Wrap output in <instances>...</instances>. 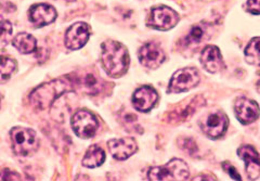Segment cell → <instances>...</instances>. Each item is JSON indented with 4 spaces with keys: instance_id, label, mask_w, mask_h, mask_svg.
I'll return each instance as SVG.
<instances>
[{
    "instance_id": "6da1fadb",
    "label": "cell",
    "mask_w": 260,
    "mask_h": 181,
    "mask_svg": "<svg viewBox=\"0 0 260 181\" xmlns=\"http://www.w3.org/2000/svg\"><path fill=\"white\" fill-rule=\"evenodd\" d=\"M75 89L71 78H59L37 87L29 96L30 103L39 110L49 108L63 94Z\"/></svg>"
},
{
    "instance_id": "7a4b0ae2",
    "label": "cell",
    "mask_w": 260,
    "mask_h": 181,
    "mask_svg": "<svg viewBox=\"0 0 260 181\" xmlns=\"http://www.w3.org/2000/svg\"><path fill=\"white\" fill-rule=\"evenodd\" d=\"M102 64L110 76L119 77L127 72L129 54L127 48L120 43L108 40L102 44Z\"/></svg>"
},
{
    "instance_id": "3957f363",
    "label": "cell",
    "mask_w": 260,
    "mask_h": 181,
    "mask_svg": "<svg viewBox=\"0 0 260 181\" xmlns=\"http://www.w3.org/2000/svg\"><path fill=\"white\" fill-rule=\"evenodd\" d=\"M12 149L19 156H29L35 153L39 147V140L34 130L15 127L10 133Z\"/></svg>"
},
{
    "instance_id": "277c9868",
    "label": "cell",
    "mask_w": 260,
    "mask_h": 181,
    "mask_svg": "<svg viewBox=\"0 0 260 181\" xmlns=\"http://www.w3.org/2000/svg\"><path fill=\"white\" fill-rule=\"evenodd\" d=\"M190 171L185 162L179 159H174L164 166L153 167L149 170L148 177L150 180H186Z\"/></svg>"
},
{
    "instance_id": "5b68a950",
    "label": "cell",
    "mask_w": 260,
    "mask_h": 181,
    "mask_svg": "<svg viewBox=\"0 0 260 181\" xmlns=\"http://www.w3.org/2000/svg\"><path fill=\"white\" fill-rule=\"evenodd\" d=\"M72 128L79 138L88 139L95 135L99 128V122L91 112L81 110L73 115Z\"/></svg>"
},
{
    "instance_id": "8992f818",
    "label": "cell",
    "mask_w": 260,
    "mask_h": 181,
    "mask_svg": "<svg viewBox=\"0 0 260 181\" xmlns=\"http://www.w3.org/2000/svg\"><path fill=\"white\" fill-rule=\"evenodd\" d=\"M200 83V74L193 68H185L177 71L169 83V93L179 94L197 87Z\"/></svg>"
},
{
    "instance_id": "52a82bcc",
    "label": "cell",
    "mask_w": 260,
    "mask_h": 181,
    "mask_svg": "<svg viewBox=\"0 0 260 181\" xmlns=\"http://www.w3.org/2000/svg\"><path fill=\"white\" fill-rule=\"evenodd\" d=\"M178 22L179 15L175 10L166 6H159L152 9L148 25L158 31H168L175 27Z\"/></svg>"
},
{
    "instance_id": "ba28073f",
    "label": "cell",
    "mask_w": 260,
    "mask_h": 181,
    "mask_svg": "<svg viewBox=\"0 0 260 181\" xmlns=\"http://www.w3.org/2000/svg\"><path fill=\"white\" fill-rule=\"evenodd\" d=\"M90 37V27L88 24L78 22L73 25L65 33L64 43L71 50H78L83 48Z\"/></svg>"
},
{
    "instance_id": "9c48e42d",
    "label": "cell",
    "mask_w": 260,
    "mask_h": 181,
    "mask_svg": "<svg viewBox=\"0 0 260 181\" xmlns=\"http://www.w3.org/2000/svg\"><path fill=\"white\" fill-rule=\"evenodd\" d=\"M138 55H139V60L143 67L152 70L157 69L165 61V53L162 49L154 43L143 45Z\"/></svg>"
},
{
    "instance_id": "30bf717a",
    "label": "cell",
    "mask_w": 260,
    "mask_h": 181,
    "mask_svg": "<svg viewBox=\"0 0 260 181\" xmlns=\"http://www.w3.org/2000/svg\"><path fill=\"white\" fill-rule=\"evenodd\" d=\"M235 114L243 125H248L258 119L260 115L259 105L256 101L247 98H239L234 105Z\"/></svg>"
},
{
    "instance_id": "8fae6325",
    "label": "cell",
    "mask_w": 260,
    "mask_h": 181,
    "mask_svg": "<svg viewBox=\"0 0 260 181\" xmlns=\"http://www.w3.org/2000/svg\"><path fill=\"white\" fill-rule=\"evenodd\" d=\"M56 16H58V13H56L54 8L47 4L34 5L28 11L29 22L35 27L48 25V24L54 22Z\"/></svg>"
},
{
    "instance_id": "7c38bea8",
    "label": "cell",
    "mask_w": 260,
    "mask_h": 181,
    "mask_svg": "<svg viewBox=\"0 0 260 181\" xmlns=\"http://www.w3.org/2000/svg\"><path fill=\"white\" fill-rule=\"evenodd\" d=\"M108 146L113 158L118 161H124L130 158L138 150V145L134 138L112 139L108 142Z\"/></svg>"
},
{
    "instance_id": "4fadbf2b",
    "label": "cell",
    "mask_w": 260,
    "mask_h": 181,
    "mask_svg": "<svg viewBox=\"0 0 260 181\" xmlns=\"http://www.w3.org/2000/svg\"><path fill=\"white\" fill-rule=\"evenodd\" d=\"M228 128V117L221 112L209 114L205 122L202 123V129L211 139L221 137Z\"/></svg>"
},
{
    "instance_id": "5bb4252c",
    "label": "cell",
    "mask_w": 260,
    "mask_h": 181,
    "mask_svg": "<svg viewBox=\"0 0 260 181\" xmlns=\"http://www.w3.org/2000/svg\"><path fill=\"white\" fill-rule=\"evenodd\" d=\"M158 100L156 90L151 86H143L137 89L133 96V103L135 108L140 112H149Z\"/></svg>"
},
{
    "instance_id": "9a60e30c",
    "label": "cell",
    "mask_w": 260,
    "mask_h": 181,
    "mask_svg": "<svg viewBox=\"0 0 260 181\" xmlns=\"http://www.w3.org/2000/svg\"><path fill=\"white\" fill-rule=\"evenodd\" d=\"M238 154L245 162L246 174L249 179H257L260 176V155L251 145L239 147Z\"/></svg>"
},
{
    "instance_id": "2e32d148",
    "label": "cell",
    "mask_w": 260,
    "mask_h": 181,
    "mask_svg": "<svg viewBox=\"0 0 260 181\" xmlns=\"http://www.w3.org/2000/svg\"><path fill=\"white\" fill-rule=\"evenodd\" d=\"M201 63L207 72L217 73L224 69V62L219 48L216 46H207L201 54Z\"/></svg>"
},
{
    "instance_id": "e0dca14e",
    "label": "cell",
    "mask_w": 260,
    "mask_h": 181,
    "mask_svg": "<svg viewBox=\"0 0 260 181\" xmlns=\"http://www.w3.org/2000/svg\"><path fill=\"white\" fill-rule=\"evenodd\" d=\"M74 87L79 88L81 92L88 95H96L100 93V81L92 73H86L83 76L71 78Z\"/></svg>"
},
{
    "instance_id": "ac0fdd59",
    "label": "cell",
    "mask_w": 260,
    "mask_h": 181,
    "mask_svg": "<svg viewBox=\"0 0 260 181\" xmlns=\"http://www.w3.org/2000/svg\"><path fill=\"white\" fill-rule=\"evenodd\" d=\"M12 45L23 54L31 53L37 49V42L35 37L27 34V33H20V34L16 35L13 39Z\"/></svg>"
},
{
    "instance_id": "d6986e66",
    "label": "cell",
    "mask_w": 260,
    "mask_h": 181,
    "mask_svg": "<svg viewBox=\"0 0 260 181\" xmlns=\"http://www.w3.org/2000/svg\"><path fill=\"white\" fill-rule=\"evenodd\" d=\"M105 161V153L99 145H91L85 154L83 165L87 168H95L101 166Z\"/></svg>"
},
{
    "instance_id": "ffe728a7",
    "label": "cell",
    "mask_w": 260,
    "mask_h": 181,
    "mask_svg": "<svg viewBox=\"0 0 260 181\" xmlns=\"http://www.w3.org/2000/svg\"><path fill=\"white\" fill-rule=\"evenodd\" d=\"M18 68L14 59L9 56L2 55L0 56V83H5L13 75Z\"/></svg>"
},
{
    "instance_id": "44dd1931",
    "label": "cell",
    "mask_w": 260,
    "mask_h": 181,
    "mask_svg": "<svg viewBox=\"0 0 260 181\" xmlns=\"http://www.w3.org/2000/svg\"><path fill=\"white\" fill-rule=\"evenodd\" d=\"M244 52H245V59L249 64L260 67V37L251 39Z\"/></svg>"
},
{
    "instance_id": "7402d4cb",
    "label": "cell",
    "mask_w": 260,
    "mask_h": 181,
    "mask_svg": "<svg viewBox=\"0 0 260 181\" xmlns=\"http://www.w3.org/2000/svg\"><path fill=\"white\" fill-rule=\"evenodd\" d=\"M12 24L9 21H0V44L7 45L12 38Z\"/></svg>"
},
{
    "instance_id": "603a6c76",
    "label": "cell",
    "mask_w": 260,
    "mask_h": 181,
    "mask_svg": "<svg viewBox=\"0 0 260 181\" xmlns=\"http://www.w3.org/2000/svg\"><path fill=\"white\" fill-rule=\"evenodd\" d=\"M204 37V28L201 25H195L190 31L188 37H186V42L188 44H199Z\"/></svg>"
},
{
    "instance_id": "cb8c5ba5",
    "label": "cell",
    "mask_w": 260,
    "mask_h": 181,
    "mask_svg": "<svg viewBox=\"0 0 260 181\" xmlns=\"http://www.w3.org/2000/svg\"><path fill=\"white\" fill-rule=\"evenodd\" d=\"M22 177L18 174V172L6 169L0 172V180H21Z\"/></svg>"
},
{
    "instance_id": "d4e9b609",
    "label": "cell",
    "mask_w": 260,
    "mask_h": 181,
    "mask_svg": "<svg viewBox=\"0 0 260 181\" xmlns=\"http://www.w3.org/2000/svg\"><path fill=\"white\" fill-rule=\"evenodd\" d=\"M247 10L251 14H260V0H248Z\"/></svg>"
},
{
    "instance_id": "484cf974",
    "label": "cell",
    "mask_w": 260,
    "mask_h": 181,
    "mask_svg": "<svg viewBox=\"0 0 260 181\" xmlns=\"http://www.w3.org/2000/svg\"><path fill=\"white\" fill-rule=\"evenodd\" d=\"M222 167H223V169L228 172V174H229L230 176H231V178H233V179H237V180H241V176L239 175V172L237 171V169H235L230 163H228V162H225V163H222Z\"/></svg>"
},
{
    "instance_id": "4316f807",
    "label": "cell",
    "mask_w": 260,
    "mask_h": 181,
    "mask_svg": "<svg viewBox=\"0 0 260 181\" xmlns=\"http://www.w3.org/2000/svg\"><path fill=\"white\" fill-rule=\"evenodd\" d=\"M68 2H75V0H68Z\"/></svg>"
}]
</instances>
